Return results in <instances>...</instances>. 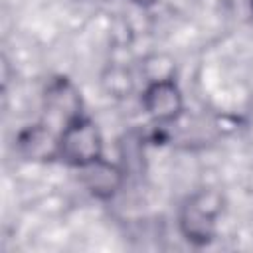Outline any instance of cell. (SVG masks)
I'll return each mask as SVG.
<instances>
[{"label": "cell", "instance_id": "obj_1", "mask_svg": "<svg viewBox=\"0 0 253 253\" xmlns=\"http://www.w3.org/2000/svg\"><path fill=\"white\" fill-rule=\"evenodd\" d=\"M223 211V196L215 188H202L188 196L178 210V229L194 247L210 245L217 235V219Z\"/></svg>", "mask_w": 253, "mask_h": 253}, {"label": "cell", "instance_id": "obj_2", "mask_svg": "<svg viewBox=\"0 0 253 253\" xmlns=\"http://www.w3.org/2000/svg\"><path fill=\"white\" fill-rule=\"evenodd\" d=\"M101 156H105L103 134L91 117L77 115L57 132V158L65 164L83 168Z\"/></svg>", "mask_w": 253, "mask_h": 253}, {"label": "cell", "instance_id": "obj_3", "mask_svg": "<svg viewBox=\"0 0 253 253\" xmlns=\"http://www.w3.org/2000/svg\"><path fill=\"white\" fill-rule=\"evenodd\" d=\"M140 103L144 113L156 125L174 123L184 113V95L174 77L146 81Z\"/></svg>", "mask_w": 253, "mask_h": 253}, {"label": "cell", "instance_id": "obj_4", "mask_svg": "<svg viewBox=\"0 0 253 253\" xmlns=\"http://www.w3.org/2000/svg\"><path fill=\"white\" fill-rule=\"evenodd\" d=\"M81 172V182L83 186L89 190L91 196L99 198V200H111L117 196V192L123 188L126 172L121 164L107 160L105 156H101L99 160L79 168Z\"/></svg>", "mask_w": 253, "mask_h": 253}, {"label": "cell", "instance_id": "obj_5", "mask_svg": "<svg viewBox=\"0 0 253 253\" xmlns=\"http://www.w3.org/2000/svg\"><path fill=\"white\" fill-rule=\"evenodd\" d=\"M45 107L63 119V125L71 121L77 115H83L81 111V95L77 87L67 77L53 79L45 89Z\"/></svg>", "mask_w": 253, "mask_h": 253}, {"label": "cell", "instance_id": "obj_6", "mask_svg": "<svg viewBox=\"0 0 253 253\" xmlns=\"http://www.w3.org/2000/svg\"><path fill=\"white\" fill-rule=\"evenodd\" d=\"M18 150L28 160H51L57 158V134L45 125H34L20 132Z\"/></svg>", "mask_w": 253, "mask_h": 253}, {"label": "cell", "instance_id": "obj_7", "mask_svg": "<svg viewBox=\"0 0 253 253\" xmlns=\"http://www.w3.org/2000/svg\"><path fill=\"white\" fill-rule=\"evenodd\" d=\"M107 91L115 97H125L132 91V85H134V79H132V73L123 69V67H113L109 71V75H105L103 79Z\"/></svg>", "mask_w": 253, "mask_h": 253}, {"label": "cell", "instance_id": "obj_8", "mask_svg": "<svg viewBox=\"0 0 253 253\" xmlns=\"http://www.w3.org/2000/svg\"><path fill=\"white\" fill-rule=\"evenodd\" d=\"M134 6H138V8H150V6H154L158 0H130Z\"/></svg>", "mask_w": 253, "mask_h": 253}, {"label": "cell", "instance_id": "obj_9", "mask_svg": "<svg viewBox=\"0 0 253 253\" xmlns=\"http://www.w3.org/2000/svg\"><path fill=\"white\" fill-rule=\"evenodd\" d=\"M249 2V8H251V12H253V0H247Z\"/></svg>", "mask_w": 253, "mask_h": 253}]
</instances>
